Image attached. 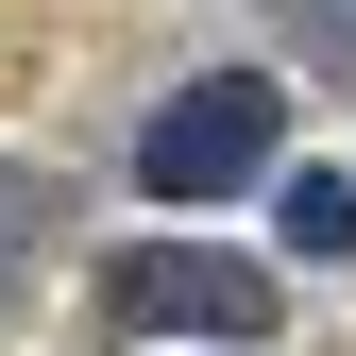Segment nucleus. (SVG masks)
Instances as JSON below:
<instances>
[{"instance_id": "f257e3e1", "label": "nucleus", "mask_w": 356, "mask_h": 356, "mask_svg": "<svg viewBox=\"0 0 356 356\" xmlns=\"http://www.w3.org/2000/svg\"><path fill=\"white\" fill-rule=\"evenodd\" d=\"M272 136H289L272 85H254V68H204V85H170V102H153L136 170H153V204H220V187H254V170H272Z\"/></svg>"}, {"instance_id": "7ed1b4c3", "label": "nucleus", "mask_w": 356, "mask_h": 356, "mask_svg": "<svg viewBox=\"0 0 356 356\" xmlns=\"http://www.w3.org/2000/svg\"><path fill=\"white\" fill-rule=\"evenodd\" d=\"M289 254H356V187H339V170L289 187Z\"/></svg>"}, {"instance_id": "20e7f679", "label": "nucleus", "mask_w": 356, "mask_h": 356, "mask_svg": "<svg viewBox=\"0 0 356 356\" xmlns=\"http://www.w3.org/2000/svg\"><path fill=\"white\" fill-rule=\"evenodd\" d=\"M305 34H323V51H339V68H356V0H305Z\"/></svg>"}, {"instance_id": "f03ea898", "label": "nucleus", "mask_w": 356, "mask_h": 356, "mask_svg": "<svg viewBox=\"0 0 356 356\" xmlns=\"http://www.w3.org/2000/svg\"><path fill=\"white\" fill-rule=\"evenodd\" d=\"M119 305H136V323H204V339H254V323H272V272H238V254H153V272L119 289Z\"/></svg>"}]
</instances>
